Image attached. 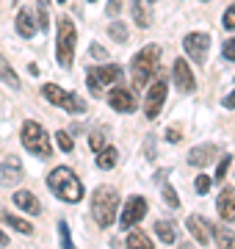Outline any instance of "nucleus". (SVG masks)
<instances>
[{"mask_svg": "<svg viewBox=\"0 0 235 249\" xmlns=\"http://www.w3.org/2000/svg\"><path fill=\"white\" fill-rule=\"evenodd\" d=\"M75 45H78V31L69 17L55 19V58L64 70H69L75 61Z\"/></svg>", "mask_w": 235, "mask_h": 249, "instance_id": "obj_2", "label": "nucleus"}, {"mask_svg": "<svg viewBox=\"0 0 235 249\" xmlns=\"http://www.w3.org/2000/svg\"><path fill=\"white\" fill-rule=\"evenodd\" d=\"M127 247H133V249H150L152 247V241H150V235H144L141 230H133V232H127V241H125Z\"/></svg>", "mask_w": 235, "mask_h": 249, "instance_id": "obj_24", "label": "nucleus"}, {"mask_svg": "<svg viewBox=\"0 0 235 249\" xmlns=\"http://www.w3.org/2000/svg\"><path fill=\"white\" fill-rule=\"evenodd\" d=\"M58 238H61V247H72V235H69V224L67 222H58Z\"/></svg>", "mask_w": 235, "mask_h": 249, "instance_id": "obj_30", "label": "nucleus"}, {"mask_svg": "<svg viewBox=\"0 0 235 249\" xmlns=\"http://www.w3.org/2000/svg\"><path fill=\"white\" fill-rule=\"evenodd\" d=\"M180 139H183V136H180V127H177V124H174V127H172V124H169V127H166V142L177 144V142H180Z\"/></svg>", "mask_w": 235, "mask_h": 249, "instance_id": "obj_35", "label": "nucleus"}, {"mask_svg": "<svg viewBox=\"0 0 235 249\" xmlns=\"http://www.w3.org/2000/svg\"><path fill=\"white\" fill-rule=\"evenodd\" d=\"M221 106H224V108H235V91H233V94H227V97L221 100Z\"/></svg>", "mask_w": 235, "mask_h": 249, "instance_id": "obj_38", "label": "nucleus"}, {"mask_svg": "<svg viewBox=\"0 0 235 249\" xmlns=\"http://www.w3.org/2000/svg\"><path fill=\"white\" fill-rule=\"evenodd\" d=\"M202 3H210V0H202Z\"/></svg>", "mask_w": 235, "mask_h": 249, "instance_id": "obj_45", "label": "nucleus"}, {"mask_svg": "<svg viewBox=\"0 0 235 249\" xmlns=\"http://www.w3.org/2000/svg\"><path fill=\"white\" fill-rule=\"evenodd\" d=\"M42 94H45V100H50L53 106L64 108L67 114H86V103H83V97H78L75 91H67V89H61V86H55V83H45V86H42Z\"/></svg>", "mask_w": 235, "mask_h": 249, "instance_id": "obj_7", "label": "nucleus"}, {"mask_svg": "<svg viewBox=\"0 0 235 249\" xmlns=\"http://www.w3.org/2000/svg\"><path fill=\"white\" fill-rule=\"evenodd\" d=\"M161 194H163V205H169V208H180V196H177V191H174L172 186H163L161 188Z\"/></svg>", "mask_w": 235, "mask_h": 249, "instance_id": "obj_27", "label": "nucleus"}, {"mask_svg": "<svg viewBox=\"0 0 235 249\" xmlns=\"http://www.w3.org/2000/svg\"><path fill=\"white\" fill-rule=\"evenodd\" d=\"M166 175H169V169H161L158 175H155V183H163V178H166Z\"/></svg>", "mask_w": 235, "mask_h": 249, "instance_id": "obj_40", "label": "nucleus"}, {"mask_svg": "<svg viewBox=\"0 0 235 249\" xmlns=\"http://www.w3.org/2000/svg\"><path fill=\"white\" fill-rule=\"evenodd\" d=\"M108 36L114 39V42H119V45H125L127 39H130V31H127L125 22H119L117 19V22H111L108 25Z\"/></svg>", "mask_w": 235, "mask_h": 249, "instance_id": "obj_25", "label": "nucleus"}, {"mask_svg": "<svg viewBox=\"0 0 235 249\" xmlns=\"http://www.w3.org/2000/svg\"><path fill=\"white\" fill-rule=\"evenodd\" d=\"M89 147H91L94 152L105 150V147H108V144H105V133H102V130H94V133L89 136Z\"/></svg>", "mask_w": 235, "mask_h": 249, "instance_id": "obj_29", "label": "nucleus"}, {"mask_svg": "<svg viewBox=\"0 0 235 249\" xmlns=\"http://www.w3.org/2000/svg\"><path fill=\"white\" fill-rule=\"evenodd\" d=\"M55 3H67V0H55Z\"/></svg>", "mask_w": 235, "mask_h": 249, "instance_id": "obj_43", "label": "nucleus"}, {"mask_svg": "<svg viewBox=\"0 0 235 249\" xmlns=\"http://www.w3.org/2000/svg\"><path fill=\"white\" fill-rule=\"evenodd\" d=\"M19 180H22V160L14 158V155L3 158V163H0V183L3 186H14Z\"/></svg>", "mask_w": 235, "mask_h": 249, "instance_id": "obj_13", "label": "nucleus"}, {"mask_svg": "<svg viewBox=\"0 0 235 249\" xmlns=\"http://www.w3.org/2000/svg\"><path fill=\"white\" fill-rule=\"evenodd\" d=\"M119 11H122V0H108V6H105V14H108V17H117Z\"/></svg>", "mask_w": 235, "mask_h": 249, "instance_id": "obj_36", "label": "nucleus"}, {"mask_svg": "<svg viewBox=\"0 0 235 249\" xmlns=\"http://www.w3.org/2000/svg\"><path fill=\"white\" fill-rule=\"evenodd\" d=\"M11 202L17 205L19 211H25V213H31V216H39V213H42V205H39V199L31 194V191H17Z\"/></svg>", "mask_w": 235, "mask_h": 249, "instance_id": "obj_18", "label": "nucleus"}, {"mask_svg": "<svg viewBox=\"0 0 235 249\" xmlns=\"http://www.w3.org/2000/svg\"><path fill=\"white\" fill-rule=\"evenodd\" d=\"M208 47H210V36L202 34V31H194V34H185L183 39V50L188 58H194V64H202L208 61Z\"/></svg>", "mask_w": 235, "mask_h": 249, "instance_id": "obj_9", "label": "nucleus"}, {"mask_svg": "<svg viewBox=\"0 0 235 249\" xmlns=\"http://www.w3.org/2000/svg\"><path fill=\"white\" fill-rule=\"evenodd\" d=\"M0 247H9V235H6L3 230H0Z\"/></svg>", "mask_w": 235, "mask_h": 249, "instance_id": "obj_41", "label": "nucleus"}, {"mask_svg": "<svg viewBox=\"0 0 235 249\" xmlns=\"http://www.w3.org/2000/svg\"><path fill=\"white\" fill-rule=\"evenodd\" d=\"M117 208H119L117 188L100 186L97 191L91 194V216H94V222H97L102 230L114 224V219H117Z\"/></svg>", "mask_w": 235, "mask_h": 249, "instance_id": "obj_3", "label": "nucleus"}, {"mask_svg": "<svg viewBox=\"0 0 235 249\" xmlns=\"http://www.w3.org/2000/svg\"><path fill=\"white\" fill-rule=\"evenodd\" d=\"M122 75H125V70H122L119 64L89 67V70H86V86H89V91L94 94V97H102V94H105V86L122 80Z\"/></svg>", "mask_w": 235, "mask_h": 249, "instance_id": "obj_6", "label": "nucleus"}, {"mask_svg": "<svg viewBox=\"0 0 235 249\" xmlns=\"http://www.w3.org/2000/svg\"><path fill=\"white\" fill-rule=\"evenodd\" d=\"M91 55H94V58H108V50H105V47H100L97 42H94V45H91Z\"/></svg>", "mask_w": 235, "mask_h": 249, "instance_id": "obj_37", "label": "nucleus"}, {"mask_svg": "<svg viewBox=\"0 0 235 249\" xmlns=\"http://www.w3.org/2000/svg\"><path fill=\"white\" fill-rule=\"evenodd\" d=\"M117 160H119V152H117V147H105V150H100L97 152V166L100 169H114L117 166Z\"/></svg>", "mask_w": 235, "mask_h": 249, "instance_id": "obj_21", "label": "nucleus"}, {"mask_svg": "<svg viewBox=\"0 0 235 249\" xmlns=\"http://www.w3.org/2000/svg\"><path fill=\"white\" fill-rule=\"evenodd\" d=\"M55 144H58V150H64V152H72L75 150L72 136L67 133V130H58V133H55Z\"/></svg>", "mask_w": 235, "mask_h": 249, "instance_id": "obj_28", "label": "nucleus"}, {"mask_svg": "<svg viewBox=\"0 0 235 249\" xmlns=\"http://www.w3.org/2000/svg\"><path fill=\"white\" fill-rule=\"evenodd\" d=\"M221 25H224L227 31H235V6H230V9L224 11V19H221Z\"/></svg>", "mask_w": 235, "mask_h": 249, "instance_id": "obj_33", "label": "nucleus"}, {"mask_svg": "<svg viewBox=\"0 0 235 249\" xmlns=\"http://www.w3.org/2000/svg\"><path fill=\"white\" fill-rule=\"evenodd\" d=\"M14 28H17V34L22 36V39H31V36L36 34V22H34V17H31V11L19 9L17 19H14Z\"/></svg>", "mask_w": 235, "mask_h": 249, "instance_id": "obj_19", "label": "nucleus"}, {"mask_svg": "<svg viewBox=\"0 0 235 249\" xmlns=\"http://www.w3.org/2000/svg\"><path fill=\"white\" fill-rule=\"evenodd\" d=\"M210 183H213V178H208V175H199V178H197V194H208Z\"/></svg>", "mask_w": 235, "mask_h": 249, "instance_id": "obj_32", "label": "nucleus"}, {"mask_svg": "<svg viewBox=\"0 0 235 249\" xmlns=\"http://www.w3.org/2000/svg\"><path fill=\"white\" fill-rule=\"evenodd\" d=\"M185 227H188V232L197 238L199 247H208L210 244V232H208V224H205V219L202 216H188V222H185Z\"/></svg>", "mask_w": 235, "mask_h": 249, "instance_id": "obj_17", "label": "nucleus"}, {"mask_svg": "<svg viewBox=\"0 0 235 249\" xmlns=\"http://www.w3.org/2000/svg\"><path fill=\"white\" fill-rule=\"evenodd\" d=\"M158 58H161V47L158 45H147L133 55L130 70H133V86L136 89H144L150 83V78L158 72Z\"/></svg>", "mask_w": 235, "mask_h": 249, "instance_id": "obj_4", "label": "nucleus"}, {"mask_svg": "<svg viewBox=\"0 0 235 249\" xmlns=\"http://www.w3.org/2000/svg\"><path fill=\"white\" fill-rule=\"evenodd\" d=\"M152 3L155 0H133L130 3V14H133V22L138 28H150V22H152Z\"/></svg>", "mask_w": 235, "mask_h": 249, "instance_id": "obj_15", "label": "nucleus"}, {"mask_svg": "<svg viewBox=\"0 0 235 249\" xmlns=\"http://www.w3.org/2000/svg\"><path fill=\"white\" fill-rule=\"evenodd\" d=\"M147 211H150V205H147V199L141 194H133V196H127V202L125 208H122V219H119V227L122 230H133L141 219L147 216Z\"/></svg>", "mask_w": 235, "mask_h": 249, "instance_id": "obj_8", "label": "nucleus"}, {"mask_svg": "<svg viewBox=\"0 0 235 249\" xmlns=\"http://www.w3.org/2000/svg\"><path fill=\"white\" fill-rule=\"evenodd\" d=\"M218 147L216 144H199V147H194V150L188 152V163L191 166H208V163H213V158H216Z\"/></svg>", "mask_w": 235, "mask_h": 249, "instance_id": "obj_14", "label": "nucleus"}, {"mask_svg": "<svg viewBox=\"0 0 235 249\" xmlns=\"http://www.w3.org/2000/svg\"><path fill=\"white\" fill-rule=\"evenodd\" d=\"M221 53H224L227 61H235V39H227L224 47H221Z\"/></svg>", "mask_w": 235, "mask_h": 249, "instance_id": "obj_34", "label": "nucleus"}, {"mask_svg": "<svg viewBox=\"0 0 235 249\" xmlns=\"http://www.w3.org/2000/svg\"><path fill=\"white\" fill-rule=\"evenodd\" d=\"M230 163H233V158H230V155H224V158L218 160V166H216V178H213L216 183H218V180H224L227 169H230Z\"/></svg>", "mask_w": 235, "mask_h": 249, "instance_id": "obj_31", "label": "nucleus"}, {"mask_svg": "<svg viewBox=\"0 0 235 249\" xmlns=\"http://www.w3.org/2000/svg\"><path fill=\"white\" fill-rule=\"evenodd\" d=\"M47 188L53 191L61 202H81L83 199V183L78 180L69 166H58L47 175Z\"/></svg>", "mask_w": 235, "mask_h": 249, "instance_id": "obj_1", "label": "nucleus"}, {"mask_svg": "<svg viewBox=\"0 0 235 249\" xmlns=\"http://www.w3.org/2000/svg\"><path fill=\"white\" fill-rule=\"evenodd\" d=\"M216 211L224 222H235V188H224L216 199Z\"/></svg>", "mask_w": 235, "mask_h": 249, "instance_id": "obj_16", "label": "nucleus"}, {"mask_svg": "<svg viewBox=\"0 0 235 249\" xmlns=\"http://www.w3.org/2000/svg\"><path fill=\"white\" fill-rule=\"evenodd\" d=\"M39 28H42V31L47 28V14H45V9H42V6H39Z\"/></svg>", "mask_w": 235, "mask_h": 249, "instance_id": "obj_39", "label": "nucleus"}, {"mask_svg": "<svg viewBox=\"0 0 235 249\" xmlns=\"http://www.w3.org/2000/svg\"><path fill=\"white\" fill-rule=\"evenodd\" d=\"M155 232H158V238L163 241V244H174V241H177V232H174V227L169 222H158L155 224Z\"/></svg>", "mask_w": 235, "mask_h": 249, "instance_id": "obj_26", "label": "nucleus"}, {"mask_svg": "<svg viewBox=\"0 0 235 249\" xmlns=\"http://www.w3.org/2000/svg\"><path fill=\"white\" fill-rule=\"evenodd\" d=\"M108 106L114 108V111H119V114H133L138 106L136 94L130 89H125V86H117V89L108 91Z\"/></svg>", "mask_w": 235, "mask_h": 249, "instance_id": "obj_11", "label": "nucleus"}, {"mask_svg": "<svg viewBox=\"0 0 235 249\" xmlns=\"http://www.w3.org/2000/svg\"><path fill=\"white\" fill-rule=\"evenodd\" d=\"M0 80H3V83H9L11 89H17V91H19V78H17V72L11 70V64L6 61L3 55H0Z\"/></svg>", "mask_w": 235, "mask_h": 249, "instance_id": "obj_23", "label": "nucleus"}, {"mask_svg": "<svg viewBox=\"0 0 235 249\" xmlns=\"http://www.w3.org/2000/svg\"><path fill=\"white\" fill-rule=\"evenodd\" d=\"M36 3H39V6H42V9H45V6H47V0H36Z\"/></svg>", "mask_w": 235, "mask_h": 249, "instance_id": "obj_42", "label": "nucleus"}, {"mask_svg": "<svg viewBox=\"0 0 235 249\" xmlns=\"http://www.w3.org/2000/svg\"><path fill=\"white\" fill-rule=\"evenodd\" d=\"M89 3H97V0H89Z\"/></svg>", "mask_w": 235, "mask_h": 249, "instance_id": "obj_44", "label": "nucleus"}, {"mask_svg": "<svg viewBox=\"0 0 235 249\" xmlns=\"http://www.w3.org/2000/svg\"><path fill=\"white\" fill-rule=\"evenodd\" d=\"M174 86H177V91H183V94H188V91L197 89V80H194V70L188 67V61L185 58H177L174 61Z\"/></svg>", "mask_w": 235, "mask_h": 249, "instance_id": "obj_12", "label": "nucleus"}, {"mask_svg": "<svg viewBox=\"0 0 235 249\" xmlns=\"http://www.w3.org/2000/svg\"><path fill=\"white\" fill-rule=\"evenodd\" d=\"M166 80H158V83H152L150 86V91H147V97H144V116L147 119H155V116L161 114V108H163V100H166Z\"/></svg>", "mask_w": 235, "mask_h": 249, "instance_id": "obj_10", "label": "nucleus"}, {"mask_svg": "<svg viewBox=\"0 0 235 249\" xmlns=\"http://www.w3.org/2000/svg\"><path fill=\"white\" fill-rule=\"evenodd\" d=\"M210 235L216 238V247H235V232L218 224H210Z\"/></svg>", "mask_w": 235, "mask_h": 249, "instance_id": "obj_20", "label": "nucleus"}, {"mask_svg": "<svg viewBox=\"0 0 235 249\" xmlns=\"http://www.w3.org/2000/svg\"><path fill=\"white\" fill-rule=\"evenodd\" d=\"M0 222L11 224V227H14V230L25 232V235H31V232H34V227H31V224H28L25 219H19V216H11L9 211H3V208H0Z\"/></svg>", "mask_w": 235, "mask_h": 249, "instance_id": "obj_22", "label": "nucleus"}, {"mask_svg": "<svg viewBox=\"0 0 235 249\" xmlns=\"http://www.w3.org/2000/svg\"><path fill=\"white\" fill-rule=\"evenodd\" d=\"M19 139H22V147H25L28 152H34L39 158H50V152H53L50 136H47V130L39 122L28 119V122L22 124V130H19Z\"/></svg>", "mask_w": 235, "mask_h": 249, "instance_id": "obj_5", "label": "nucleus"}]
</instances>
